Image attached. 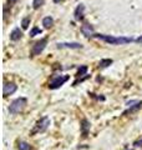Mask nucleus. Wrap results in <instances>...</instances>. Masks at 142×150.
I'll use <instances>...</instances> for the list:
<instances>
[{"instance_id": "obj_4", "label": "nucleus", "mask_w": 142, "mask_h": 150, "mask_svg": "<svg viewBox=\"0 0 142 150\" xmlns=\"http://www.w3.org/2000/svg\"><path fill=\"white\" fill-rule=\"evenodd\" d=\"M46 44H48V39H46V38H44V39L36 41V43L34 44V47H32L31 54H32V55H40V54L44 51V49H45V47H46Z\"/></svg>"}, {"instance_id": "obj_18", "label": "nucleus", "mask_w": 142, "mask_h": 150, "mask_svg": "<svg viewBox=\"0 0 142 150\" xmlns=\"http://www.w3.org/2000/svg\"><path fill=\"white\" fill-rule=\"evenodd\" d=\"M37 34H41V29L40 28H32L31 30H30V36H35Z\"/></svg>"}, {"instance_id": "obj_5", "label": "nucleus", "mask_w": 142, "mask_h": 150, "mask_svg": "<svg viewBox=\"0 0 142 150\" xmlns=\"http://www.w3.org/2000/svg\"><path fill=\"white\" fill-rule=\"evenodd\" d=\"M68 80H69V76H68V75H64V76H61V75H60V76L55 78L51 83H50L49 88H50V89H52V90H54V89H59V88H60L61 85H64V83L68 81Z\"/></svg>"}, {"instance_id": "obj_10", "label": "nucleus", "mask_w": 142, "mask_h": 150, "mask_svg": "<svg viewBox=\"0 0 142 150\" xmlns=\"http://www.w3.org/2000/svg\"><path fill=\"white\" fill-rule=\"evenodd\" d=\"M142 108V100L141 101H137L135 105H130V108L126 110V111H123V115H127V114H131V112H135V111H137L139 109H141Z\"/></svg>"}, {"instance_id": "obj_11", "label": "nucleus", "mask_w": 142, "mask_h": 150, "mask_svg": "<svg viewBox=\"0 0 142 150\" xmlns=\"http://www.w3.org/2000/svg\"><path fill=\"white\" fill-rule=\"evenodd\" d=\"M21 36H23V33H21V30H20L19 28H15L14 30H12V31L10 33V39H11L12 41L19 40Z\"/></svg>"}, {"instance_id": "obj_21", "label": "nucleus", "mask_w": 142, "mask_h": 150, "mask_svg": "<svg viewBox=\"0 0 142 150\" xmlns=\"http://www.w3.org/2000/svg\"><path fill=\"white\" fill-rule=\"evenodd\" d=\"M135 41H136V43H141V44H142V35H141V36H139V38H137V39H136Z\"/></svg>"}, {"instance_id": "obj_20", "label": "nucleus", "mask_w": 142, "mask_h": 150, "mask_svg": "<svg viewBox=\"0 0 142 150\" xmlns=\"http://www.w3.org/2000/svg\"><path fill=\"white\" fill-rule=\"evenodd\" d=\"M133 145H135V147H142V140H136Z\"/></svg>"}, {"instance_id": "obj_22", "label": "nucleus", "mask_w": 142, "mask_h": 150, "mask_svg": "<svg viewBox=\"0 0 142 150\" xmlns=\"http://www.w3.org/2000/svg\"><path fill=\"white\" fill-rule=\"evenodd\" d=\"M9 1H10V3H16L18 0H9Z\"/></svg>"}, {"instance_id": "obj_3", "label": "nucleus", "mask_w": 142, "mask_h": 150, "mask_svg": "<svg viewBox=\"0 0 142 150\" xmlns=\"http://www.w3.org/2000/svg\"><path fill=\"white\" fill-rule=\"evenodd\" d=\"M49 125H50V119L48 116H44V118H41L39 122L36 123L35 129L32 130V134H35V133H44L49 128Z\"/></svg>"}, {"instance_id": "obj_14", "label": "nucleus", "mask_w": 142, "mask_h": 150, "mask_svg": "<svg viewBox=\"0 0 142 150\" xmlns=\"http://www.w3.org/2000/svg\"><path fill=\"white\" fill-rule=\"evenodd\" d=\"M111 64H112V59H102L99 65H100V68H107V66Z\"/></svg>"}, {"instance_id": "obj_2", "label": "nucleus", "mask_w": 142, "mask_h": 150, "mask_svg": "<svg viewBox=\"0 0 142 150\" xmlns=\"http://www.w3.org/2000/svg\"><path fill=\"white\" fill-rule=\"evenodd\" d=\"M26 103H28V100L25 99V98H18V99H15L14 101L10 104L9 111L11 112V114H18V112L24 110V108L26 106Z\"/></svg>"}, {"instance_id": "obj_19", "label": "nucleus", "mask_w": 142, "mask_h": 150, "mask_svg": "<svg viewBox=\"0 0 142 150\" xmlns=\"http://www.w3.org/2000/svg\"><path fill=\"white\" fill-rule=\"evenodd\" d=\"M44 1H45V0H34V1H32V5H34V9H39V8H40V6L44 4Z\"/></svg>"}, {"instance_id": "obj_17", "label": "nucleus", "mask_w": 142, "mask_h": 150, "mask_svg": "<svg viewBox=\"0 0 142 150\" xmlns=\"http://www.w3.org/2000/svg\"><path fill=\"white\" fill-rule=\"evenodd\" d=\"M30 145L28 143H25V141H21V143L19 144V150H30Z\"/></svg>"}, {"instance_id": "obj_6", "label": "nucleus", "mask_w": 142, "mask_h": 150, "mask_svg": "<svg viewBox=\"0 0 142 150\" xmlns=\"http://www.w3.org/2000/svg\"><path fill=\"white\" fill-rule=\"evenodd\" d=\"M16 89H18V86H16L14 83H9V84H5L4 85V89H3V94L4 97H9V95L14 94Z\"/></svg>"}, {"instance_id": "obj_12", "label": "nucleus", "mask_w": 142, "mask_h": 150, "mask_svg": "<svg viewBox=\"0 0 142 150\" xmlns=\"http://www.w3.org/2000/svg\"><path fill=\"white\" fill-rule=\"evenodd\" d=\"M43 25L46 29H49V28H51L52 25H54V19L51 18V16H46V18H44L43 19Z\"/></svg>"}, {"instance_id": "obj_23", "label": "nucleus", "mask_w": 142, "mask_h": 150, "mask_svg": "<svg viewBox=\"0 0 142 150\" xmlns=\"http://www.w3.org/2000/svg\"><path fill=\"white\" fill-rule=\"evenodd\" d=\"M55 3H59V1H62V0H54Z\"/></svg>"}, {"instance_id": "obj_13", "label": "nucleus", "mask_w": 142, "mask_h": 150, "mask_svg": "<svg viewBox=\"0 0 142 150\" xmlns=\"http://www.w3.org/2000/svg\"><path fill=\"white\" fill-rule=\"evenodd\" d=\"M82 135L83 136H86V134H87V130L90 129V123L87 122V120H82Z\"/></svg>"}, {"instance_id": "obj_9", "label": "nucleus", "mask_w": 142, "mask_h": 150, "mask_svg": "<svg viewBox=\"0 0 142 150\" xmlns=\"http://www.w3.org/2000/svg\"><path fill=\"white\" fill-rule=\"evenodd\" d=\"M83 11H85V5L83 4H80L76 10H75V19L76 20H81L83 18Z\"/></svg>"}, {"instance_id": "obj_7", "label": "nucleus", "mask_w": 142, "mask_h": 150, "mask_svg": "<svg viewBox=\"0 0 142 150\" xmlns=\"http://www.w3.org/2000/svg\"><path fill=\"white\" fill-rule=\"evenodd\" d=\"M57 48H59V49H64V48H68V49H81L82 45L80 43H59V44H57Z\"/></svg>"}, {"instance_id": "obj_8", "label": "nucleus", "mask_w": 142, "mask_h": 150, "mask_svg": "<svg viewBox=\"0 0 142 150\" xmlns=\"http://www.w3.org/2000/svg\"><path fill=\"white\" fill-rule=\"evenodd\" d=\"M81 33L85 36H91L94 34V28H92V25H90V24H85V25H82V28H81Z\"/></svg>"}, {"instance_id": "obj_15", "label": "nucleus", "mask_w": 142, "mask_h": 150, "mask_svg": "<svg viewBox=\"0 0 142 150\" xmlns=\"http://www.w3.org/2000/svg\"><path fill=\"white\" fill-rule=\"evenodd\" d=\"M86 73H87V66L86 65H82L77 70V76H82V75H85Z\"/></svg>"}, {"instance_id": "obj_1", "label": "nucleus", "mask_w": 142, "mask_h": 150, "mask_svg": "<svg viewBox=\"0 0 142 150\" xmlns=\"http://www.w3.org/2000/svg\"><path fill=\"white\" fill-rule=\"evenodd\" d=\"M94 36L102 41H105L107 44H111V45H123V44H128L132 41L131 38H125V36L116 38V36H111V35H105V34H96Z\"/></svg>"}, {"instance_id": "obj_16", "label": "nucleus", "mask_w": 142, "mask_h": 150, "mask_svg": "<svg viewBox=\"0 0 142 150\" xmlns=\"http://www.w3.org/2000/svg\"><path fill=\"white\" fill-rule=\"evenodd\" d=\"M29 25H30V18H24L21 20V26H23V29H28Z\"/></svg>"}]
</instances>
